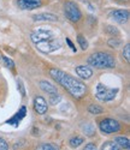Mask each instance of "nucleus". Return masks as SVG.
<instances>
[{
    "label": "nucleus",
    "mask_w": 130,
    "mask_h": 150,
    "mask_svg": "<svg viewBox=\"0 0 130 150\" xmlns=\"http://www.w3.org/2000/svg\"><path fill=\"white\" fill-rule=\"evenodd\" d=\"M39 85H40V88L42 91L47 93L48 95H54V94H58V90H57V86H54L52 83L47 82V81H41L40 83H39Z\"/></svg>",
    "instance_id": "obj_12"
},
{
    "label": "nucleus",
    "mask_w": 130,
    "mask_h": 150,
    "mask_svg": "<svg viewBox=\"0 0 130 150\" xmlns=\"http://www.w3.org/2000/svg\"><path fill=\"white\" fill-rule=\"evenodd\" d=\"M17 5L21 10H34L41 6L40 0H18Z\"/></svg>",
    "instance_id": "obj_10"
},
{
    "label": "nucleus",
    "mask_w": 130,
    "mask_h": 150,
    "mask_svg": "<svg viewBox=\"0 0 130 150\" xmlns=\"http://www.w3.org/2000/svg\"><path fill=\"white\" fill-rule=\"evenodd\" d=\"M49 74H51V77L58 84H60L69 94H71V96L76 97V98H81L86 95V93H87L86 84L79 79H76L75 77H72L71 74L64 72L61 70H58V69H51Z\"/></svg>",
    "instance_id": "obj_1"
},
{
    "label": "nucleus",
    "mask_w": 130,
    "mask_h": 150,
    "mask_svg": "<svg viewBox=\"0 0 130 150\" xmlns=\"http://www.w3.org/2000/svg\"><path fill=\"white\" fill-rule=\"evenodd\" d=\"M33 19L36 22L40 21H47V22H57L58 21V16L53 15V13H39V15H34Z\"/></svg>",
    "instance_id": "obj_14"
},
{
    "label": "nucleus",
    "mask_w": 130,
    "mask_h": 150,
    "mask_svg": "<svg viewBox=\"0 0 130 150\" xmlns=\"http://www.w3.org/2000/svg\"><path fill=\"white\" fill-rule=\"evenodd\" d=\"M66 43L69 45V47H70V48L72 49V51H74V52H76V48H75V46H74V43H72V42L70 41V39H69V37H66Z\"/></svg>",
    "instance_id": "obj_30"
},
{
    "label": "nucleus",
    "mask_w": 130,
    "mask_h": 150,
    "mask_svg": "<svg viewBox=\"0 0 130 150\" xmlns=\"http://www.w3.org/2000/svg\"><path fill=\"white\" fill-rule=\"evenodd\" d=\"M0 59H1V55H0Z\"/></svg>",
    "instance_id": "obj_31"
},
{
    "label": "nucleus",
    "mask_w": 130,
    "mask_h": 150,
    "mask_svg": "<svg viewBox=\"0 0 130 150\" xmlns=\"http://www.w3.org/2000/svg\"><path fill=\"white\" fill-rule=\"evenodd\" d=\"M35 46L40 52H42L45 54H49V53H53V52L58 51L59 48H61V42H60V40H58L56 37L53 40H48V41L36 43Z\"/></svg>",
    "instance_id": "obj_6"
},
{
    "label": "nucleus",
    "mask_w": 130,
    "mask_h": 150,
    "mask_svg": "<svg viewBox=\"0 0 130 150\" xmlns=\"http://www.w3.org/2000/svg\"><path fill=\"white\" fill-rule=\"evenodd\" d=\"M0 150H9V144L7 142L0 137Z\"/></svg>",
    "instance_id": "obj_26"
},
{
    "label": "nucleus",
    "mask_w": 130,
    "mask_h": 150,
    "mask_svg": "<svg viewBox=\"0 0 130 150\" xmlns=\"http://www.w3.org/2000/svg\"><path fill=\"white\" fill-rule=\"evenodd\" d=\"M53 39H56L54 33L51 30V28H47V27H40L30 34V40L35 45L44 41L53 40Z\"/></svg>",
    "instance_id": "obj_3"
},
{
    "label": "nucleus",
    "mask_w": 130,
    "mask_h": 150,
    "mask_svg": "<svg viewBox=\"0 0 130 150\" xmlns=\"http://www.w3.org/2000/svg\"><path fill=\"white\" fill-rule=\"evenodd\" d=\"M114 142L119 145V148L122 149H125V150H129L130 148V142L126 137H116L114 138Z\"/></svg>",
    "instance_id": "obj_15"
},
{
    "label": "nucleus",
    "mask_w": 130,
    "mask_h": 150,
    "mask_svg": "<svg viewBox=\"0 0 130 150\" xmlns=\"http://www.w3.org/2000/svg\"><path fill=\"white\" fill-rule=\"evenodd\" d=\"M36 150H59V146L54 143H44L40 146H37Z\"/></svg>",
    "instance_id": "obj_17"
},
{
    "label": "nucleus",
    "mask_w": 130,
    "mask_h": 150,
    "mask_svg": "<svg viewBox=\"0 0 130 150\" xmlns=\"http://www.w3.org/2000/svg\"><path fill=\"white\" fill-rule=\"evenodd\" d=\"M83 131L86 132L87 136H93L94 134V127H93V125H86V126L83 127Z\"/></svg>",
    "instance_id": "obj_22"
},
{
    "label": "nucleus",
    "mask_w": 130,
    "mask_h": 150,
    "mask_svg": "<svg viewBox=\"0 0 130 150\" xmlns=\"http://www.w3.org/2000/svg\"><path fill=\"white\" fill-rule=\"evenodd\" d=\"M109 16H110V18H111L112 21H114V22H117V23H121V24H124V23H126L128 19H129V12H128L126 10L119 8V10H113V11H111Z\"/></svg>",
    "instance_id": "obj_8"
},
{
    "label": "nucleus",
    "mask_w": 130,
    "mask_h": 150,
    "mask_svg": "<svg viewBox=\"0 0 130 150\" xmlns=\"http://www.w3.org/2000/svg\"><path fill=\"white\" fill-rule=\"evenodd\" d=\"M60 96L58 95V94H54V95H51V98H49V102L52 103V105H56V103H58L59 101H60Z\"/></svg>",
    "instance_id": "obj_25"
},
{
    "label": "nucleus",
    "mask_w": 130,
    "mask_h": 150,
    "mask_svg": "<svg viewBox=\"0 0 130 150\" xmlns=\"http://www.w3.org/2000/svg\"><path fill=\"white\" fill-rule=\"evenodd\" d=\"M123 57L125 58V60L128 62L130 61V45L129 43H126L125 47H124V49H123Z\"/></svg>",
    "instance_id": "obj_21"
},
{
    "label": "nucleus",
    "mask_w": 130,
    "mask_h": 150,
    "mask_svg": "<svg viewBox=\"0 0 130 150\" xmlns=\"http://www.w3.org/2000/svg\"><path fill=\"white\" fill-rule=\"evenodd\" d=\"M109 46L112 48H118L121 46V41L118 39H110L109 40Z\"/></svg>",
    "instance_id": "obj_24"
},
{
    "label": "nucleus",
    "mask_w": 130,
    "mask_h": 150,
    "mask_svg": "<svg viewBox=\"0 0 130 150\" xmlns=\"http://www.w3.org/2000/svg\"><path fill=\"white\" fill-rule=\"evenodd\" d=\"M107 29H106V31L107 33H111L112 35H118V30H117L114 27H111V25H109V27H106Z\"/></svg>",
    "instance_id": "obj_28"
},
{
    "label": "nucleus",
    "mask_w": 130,
    "mask_h": 150,
    "mask_svg": "<svg viewBox=\"0 0 130 150\" xmlns=\"http://www.w3.org/2000/svg\"><path fill=\"white\" fill-rule=\"evenodd\" d=\"M88 64L95 69H114L116 67V60L111 53L107 52H96L90 54L87 59Z\"/></svg>",
    "instance_id": "obj_2"
},
{
    "label": "nucleus",
    "mask_w": 130,
    "mask_h": 150,
    "mask_svg": "<svg viewBox=\"0 0 130 150\" xmlns=\"http://www.w3.org/2000/svg\"><path fill=\"white\" fill-rule=\"evenodd\" d=\"M77 76L81 77L82 79H89L90 77L93 76V70L88 67V66H83V65H80L75 69Z\"/></svg>",
    "instance_id": "obj_11"
},
{
    "label": "nucleus",
    "mask_w": 130,
    "mask_h": 150,
    "mask_svg": "<svg viewBox=\"0 0 130 150\" xmlns=\"http://www.w3.org/2000/svg\"><path fill=\"white\" fill-rule=\"evenodd\" d=\"M34 109L39 114H41V115L47 113L48 106H47L46 100H45L42 96H36V97L34 98Z\"/></svg>",
    "instance_id": "obj_9"
},
{
    "label": "nucleus",
    "mask_w": 130,
    "mask_h": 150,
    "mask_svg": "<svg viewBox=\"0 0 130 150\" xmlns=\"http://www.w3.org/2000/svg\"><path fill=\"white\" fill-rule=\"evenodd\" d=\"M1 59L4 60V64H5L7 67H10V69H14V67H15V62L12 61V59H10V58H7V57H1Z\"/></svg>",
    "instance_id": "obj_23"
},
{
    "label": "nucleus",
    "mask_w": 130,
    "mask_h": 150,
    "mask_svg": "<svg viewBox=\"0 0 130 150\" xmlns=\"http://www.w3.org/2000/svg\"><path fill=\"white\" fill-rule=\"evenodd\" d=\"M88 112H89V113H92V114L98 115V114H101V113H102L104 109H102L100 106H98V105H89Z\"/></svg>",
    "instance_id": "obj_19"
},
{
    "label": "nucleus",
    "mask_w": 130,
    "mask_h": 150,
    "mask_svg": "<svg viewBox=\"0 0 130 150\" xmlns=\"http://www.w3.org/2000/svg\"><path fill=\"white\" fill-rule=\"evenodd\" d=\"M17 83H18V86H19V89H21V93H22V95H23V96H25V90H24V86H23L22 82L18 79V82H17Z\"/></svg>",
    "instance_id": "obj_29"
},
{
    "label": "nucleus",
    "mask_w": 130,
    "mask_h": 150,
    "mask_svg": "<svg viewBox=\"0 0 130 150\" xmlns=\"http://www.w3.org/2000/svg\"><path fill=\"white\" fill-rule=\"evenodd\" d=\"M99 127H100V131L105 134H110V133H116L118 132L121 129H122V125L118 120H114V119H111V118H106L100 121L99 124Z\"/></svg>",
    "instance_id": "obj_5"
},
{
    "label": "nucleus",
    "mask_w": 130,
    "mask_h": 150,
    "mask_svg": "<svg viewBox=\"0 0 130 150\" xmlns=\"http://www.w3.org/2000/svg\"><path fill=\"white\" fill-rule=\"evenodd\" d=\"M117 93H118V88H107L106 85L101 83H99L96 86V98L101 102L112 101Z\"/></svg>",
    "instance_id": "obj_4"
},
{
    "label": "nucleus",
    "mask_w": 130,
    "mask_h": 150,
    "mask_svg": "<svg viewBox=\"0 0 130 150\" xmlns=\"http://www.w3.org/2000/svg\"><path fill=\"white\" fill-rule=\"evenodd\" d=\"M101 150H121L119 145L117 144L114 141L113 142H106L104 143L101 146Z\"/></svg>",
    "instance_id": "obj_16"
},
{
    "label": "nucleus",
    "mask_w": 130,
    "mask_h": 150,
    "mask_svg": "<svg viewBox=\"0 0 130 150\" xmlns=\"http://www.w3.org/2000/svg\"><path fill=\"white\" fill-rule=\"evenodd\" d=\"M83 150H98V148H96V145L94 143H88V144H86Z\"/></svg>",
    "instance_id": "obj_27"
},
{
    "label": "nucleus",
    "mask_w": 130,
    "mask_h": 150,
    "mask_svg": "<svg viewBox=\"0 0 130 150\" xmlns=\"http://www.w3.org/2000/svg\"><path fill=\"white\" fill-rule=\"evenodd\" d=\"M77 42H79L80 47L83 49V51H86V49L88 48V41L86 40V37L83 35H79V36H77Z\"/></svg>",
    "instance_id": "obj_20"
},
{
    "label": "nucleus",
    "mask_w": 130,
    "mask_h": 150,
    "mask_svg": "<svg viewBox=\"0 0 130 150\" xmlns=\"http://www.w3.org/2000/svg\"><path fill=\"white\" fill-rule=\"evenodd\" d=\"M25 114H27V108H25L24 106L17 112V113H16V115L14 117V118H11L7 122L9 124H11V125H14V126H17V125H18V122L25 117Z\"/></svg>",
    "instance_id": "obj_13"
},
{
    "label": "nucleus",
    "mask_w": 130,
    "mask_h": 150,
    "mask_svg": "<svg viewBox=\"0 0 130 150\" xmlns=\"http://www.w3.org/2000/svg\"><path fill=\"white\" fill-rule=\"evenodd\" d=\"M64 13L68 19H70L71 22H79L82 17L81 10L79 8L74 1H68L64 6Z\"/></svg>",
    "instance_id": "obj_7"
},
{
    "label": "nucleus",
    "mask_w": 130,
    "mask_h": 150,
    "mask_svg": "<svg viewBox=\"0 0 130 150\" xmlns=\"http://www.w3.org/2000/svg\"><path fill=\"white\" fill-rule=\"evenodd\" d=\"M83 138L82 137H72V138L69 141V144H70V146L71 148H77V146H80L81 144H83Z\"/></svg>",
    "instance_id": "obj_18"
}]
</instances>
